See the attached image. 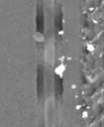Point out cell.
<instances>
[{
	"label": "cell",
	"mask_w": 104,
	"mask_h": 127,
	"mask_svg": "<svg viewBox=\"0 0 104 127\" xmlns=\"http://www.w3.org/2000/svg\"><path fill=\"white\" fill-rule=\"evenodd\" d=\"M44 66L42 64H38L37 67V95L40 101L44 99L45 92V79H44Z\"/></svg>",
	"instance_id": "obj_1"
},
{
	"label": "cell",
	"mask_w": 104,
	"mask_h": 127,
	"mask_svg": "<svg viewBox=\"0 0 104 127\" xmlns=\"http://www.w3.org/2000/svg\"><path fill=\"white\" fill-rule=\"evenodd\" d=\"M39 127H45V126H44V124H41V125H40Z\"/></svg>",
	"instance_id": "obj_3"
},
{
	"label": "cell",
	"mask_w": 104,
	"mask_h": 127,
	"mask_svg": "<svg viewBox=\"0 0 104 127\" xmlns=\"http://www.w3.org/2000/svg\"><path fill=\"white\" fill-rule=\"evenodd\" d=\"M63 94V79L60 74L54 73V97L55 100L60 101Z\"/></svg>",
	"instance_id": "obj_2"
}]
</instances>
